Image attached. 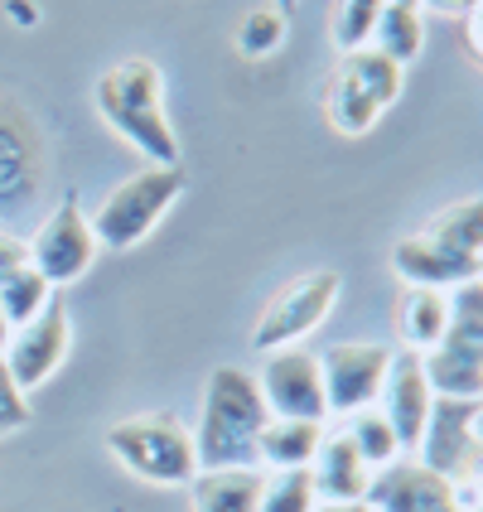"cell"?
<instances>
[{
	"label": "cell",
	"instance_id": "obj_1",
	"mask_svg": "<svg viewBox=\"0 0 483 512\" xmlns=\"http://www.w3.org/2000/svg\"><path fill=\"white\" fill-rule=\"evenodd\" d=\"M271 421L256 372L223 363L203 382L199 426H194V459L199 469H256V445Z\"/></svg>",
	"mask_w": 483,
	"mask_h": 512
},
{
	"label": "cell",
	"instance_id": "obj_2",
	"mask_svg": "<svg viewBox=\"0 0 483 512\" xmlns=\"http://www.w3.org/2000/svg\"><path fill=\"white\" fill-rule=\"evenodd\" d=\"M97 116L150 165H179V136L165 116V73L150 58H121L92 87Z\"/></svg>",
	"mask_w": 483,
	"mask_h": 512
},
{
	"label": "cell",
	"instance_id": "obj_3",
	"mask_svg": "<svg viewBox=\"0 0 483 512\" xmlns=\"http://www.w3.org/2000/svg\"><path fill=\"white\" fill-rule=\"evenodd\" d=\"M107 450L126 474H136L141 484L155 488H189L199 474L194 430L170 411H145V416L116 421L107 430Z\"/></svg>",
	"mask_w": 483,
	"mask_h": 512
},
{
	"label": "cell",
	"instance_id": "obj_4",
	"mask_svg": "<svg viewBox=\"0 0 483 512\" xmlns=\"http://www.w3.org/2000/svg\"><path fill=\"white\" fill-rule=\"evenodd\" d=\"M179 194H184V170L179 165H145L131 179H121L87 213L97 247H112V252L141 247L145 237L165 223V213L179 203Z\"/></svg>",
	"mask_w": 483,
	"mask_h": 512
},
{
	"label": "cell",
	"instance_id": "obj_5",
	"mask_svg": "<svg viewBox=\"0 0 483 512\" xmlns=\"http://www.w3.org/2000/svg\"><path fill=\"white\" fill-rule=\"evenodd\" d=\"M435 397L483 401V276L450 290L445 339L421 353Z\"/></svg>",
	"mask_w": 483,
	"mask_h": 512
},
{
	"label": "cell",
	"instance_id": "obj_6",
	"mask_svg": "<svg viewBox=\"0 0 483 512\" xmlns=\"http://www.w3.org/2000/svg\"><path fill=\"white\" fill-rule=\"evenodd\" d=\"M401 87H406V68H397L377 49H353L329 73L324 116H329V126L339 136H368L372 126L382 121V112L401 97Z\"/></svg>",
	"mask_w": 483,
	"mask_h": 512
},
{
	"label": "cell",
	"instance_id": "obj_7",
	"mask_svg": "<svg viewBox=\"0 0 483 512\" xmlns=\"http://www.w3.org/2000/svg\"><path fill=\"white\" fill-rule=\"evenodd\" d=\"M339 271H329V266H319V271H305V276H295V281H285L271 300H266V310L256 314L252 324V348L261 353H276V348H295L300 339H310L314 329L329 319V310L339 305Z\"/></svg>",
	"mask_w": 483,
	"mask_h": 512
},
{
	"label": "cell",
	"instance_id": "obj_8",
	"mask_svg": "<svg viewBox=\"0 0 483 512\" xmlns=\"http://www.w3.org/2000/svg\"><path fill=\"white\" fill-rule=\"evenodd\" d=\"M39 184H44V136L15 97H0V218L29 213L39 199Z\"/></svg>",
	"mask_w": 483,
	"mask_h": 512
},
{
	"label": "cell",
	"instance_id": "obj_9",
	"mask_svg": "<svg viewBox=\"0 0 483 512\" xmlns=\"http://www.w3.org/2000/svg\"><path fill=\"white\" fill-rule=\"evenodd\" d=\"M261 401L276 421H319L329 426V401H324V372L319 353L310 348H276L256 372Z\"/></svg>",
	"mask_w": 483,
	"mask_h": 512
},
{
	"label": "cell",
	"instance_id": "obj_10",
	"mask_svg": "<svg viewBox=\"0 0 483 512\" xmlns=\"http://www.w3.org/2000/svg\"><path fill=\"white\" fill-rule=\"evenodd\" d=\"M29 261H34V271L54 285V290L58 285L83 281L87 271H92L97 237H92V223H87V213L78 208V199H58L54 208L44 213L39 232L29 237Z\"/></svg>",
	"mask_w": 483,
	"mask_h": 512
},
{
	"label": "cell",
	"instance_id": "obj_11",
	"mask_svg": "<svg viewBox=\"0 0 483 512\" xmlns=\"http://www.w3.org/2000/svg\"><path fill=\"white\" fill-rule=\"evenodd\" d=\"M387 368H392V348H382V343H334L329 353H319L329 416L348 421V416L377 406Z\"/></svg>",
	"mask_w": 483,
	"mask_h": 512
},
{
	"label": "cell",
	"instance_id": "obj_12",
	"mask_svg": "<svg viewBox=\"0 0 483 512\" xmlns=\"http://www.w3.org/2000/svg\"><path fill=\"white\" fill-rule=\"evenodd\" d=\"M68 348H73V319H68V305L54 295L29 324L10 329V343H5L0 363L20 382V392H34L68 363Z\"/></svg>",
	"mask_w": 483,
	"mask_h": 512
},
{
	"label": "cell",
	"instance_id": "obj_13",
	"mask_svg": "<svg viewBox=\"0 0 483 512\" xmlns=\"http://www.w3.org/2000/svg\"><path fill=\"white\" fill-rule=\"evenodd\" d=\"M474 406L479 401H455V397H435L430 406L426 435L416 445V459L445 474L450 484L459 479H483V450L474 440Z\"/></svg>",
	"mask_w": 483,
	"mask_h": 512
},
{
	"label": "cell",
	"instance_id": "obj_14",
	"mask_svg": "<svg viewBox=\"0 0 483 512\" xmlns=\"http://www.w3.org/2000/svg\"><path fill=\"white\" fill-rule=\"evenodd\" d=\"M430 406H435V387H430L421 353L392 348V368H387V382H382L377 411L387 416V426L397 430L401 455H416V445H421V435H426Z\"/></svg>",
	"mask_w": 483,
	"mask_h": 512
},
{
	"label": "cell",
	"instance_id": "obj_15",
	"mask_svg": "<svg viewBox=\"0 0 483 512\" xmlns=\"http://www.w3.org/2000/svg\"><path fill=\"white\" fill-rule=\"evenodd\" d=\"M372 512H459L455 484L445 474L426 469L416 455H401L382 469H372L368 498Z\"/></svg>",
	"mask_w": 483,
	"mask_h": 512
},
{
	"label": "cell",
	"instance_id": "obj_16",
	"mask_svg": "<svg viewBox=\"0 0 483 512\" xmlns=\"http://www.w3.org/2000/svg\"><path fill=\"white\" fill-rule=\"evenodd\" d=\"M310 484L319 503H363L372 484L368 459L353 450L343 426H324V440L310 459Z\"/></svg>",
	"mask_w": 483,
	"mask_h": 512
},
{
	"label": "cell",
	"instance_id": "obj_17",
	"mask_svg": "<svg viewBox=\"0 0 483 512\" xmlns=\"http://www.w3.org/2000/svg\"><path fill=\"white\" fill-rule=\"evenodd\" d=\"M392 266H397V276L406 285H430V290H455V285L483 276L479 261H464V256L445 252V247L426 242L421 232L401 237L397 247H392Z\"/></svg>",
	"mask_w": 483,
	"mask_h": 512
},
{
	"label": "cell",
	"instance_id": "obj_18",
	"mask_svg": "<svg viewBox=\"0 0 483 512\" xmlns=\"http://www.w3.org/2000/svg\"><path fill=\"white\" fill-rule=\"evenodd\" d=\"M266 469H199L189 484V512H256Z\"/></svg>",
	"mask_w": 483,
	"mask_h": 512
},
{
	"label": "cell",
	"instance_id": "obj_19",
	"mask_svg": "<svg viewBox=\"0 0 483 512\" xmlns=\"http://www.w3.org/2000/svg\"><path fill=\"white\" fill-rule=\"evenodd\" d=\"M450 324V290H430V285H406L397 300V334L401 348L411 353H430L445 339Z\"/></svg>",
	"mask_w": 483,
	"mask_h": 512
},
{
	"label": "cell",
	"instance_id": "obj_20",
	"mask_svg": "<svg viewBox=\"0 0 483 512\" xmlns=\"http://www.w3.org/2000/svg\"><path fill=\"white\" fill-rule=\"evenodd\" d=\"M421 237L435 242V247H445V252L464 256V261H479L483 266V194L459 199V203H450V208H440V213H430Z\"/></svg>",
	"mask_w": 483,
	"mask_h": 512
},
{
	"label": "cell",
	"instance_id": "obj_21",
	"mask_svg": "<svg viewBox=\"0 0 483 512\" xmlns=\"http://www.w3.org/2000/svg\"><path fill=\"white\" fill-rule=\"evenodd\" d=\"M324 440L319 421H266L261 430V445H256V464H271V469H310L314 450Z\"/></svg>",
	"mask_w": 483,
	"mask_h": 512
},
{
	"label": "cell",
	"instance_id": "obj_22",
	"mask_svg": "<svg viewBox=\"0 0 483 512\" xmlns=\"http://www.w3.org/2000/svg\"><path fill=\"white\" fill-rule=\"evenodd\" d=\"M382 58H392L397 68L406 63H416L421 49H426V15L416 10V5H397V0H387L382 5V15H377V29H372V44Z\"/></svg>",
	"mask_w": 483,
	"mask_h": 512
},
{
	"label": "cell",
	"instance_id": "obj_23",
	"mask_svg": "<svg viewBox=\"0 0 483 512\" xmlns=\"http://www.w3.org/2000/svg\"><path fill=\"white\" fill-rule=\"evenodd\" d=\"M49 300H54V285L34 271V261H25V266H15V271L0 276V314L10 319V329L29 324Z\"/></svg>",
	"mask_w": 483,
	"mask_h": 512
},
{
	"label": "cell",
	"instance_id": "obj_24",
	"mask_svg": "<svg viewBox=\"0 0 483 512\" xmlns=\"http://www.w3.org/2000/svg\"><path fill=\"white\" fill-rule=\"evenodd\" d=\"M343 435L353 440V450L368 459V469H382V464H392V459H401V440L397 430L387 426V416L377 411V406H368V411H358V416H348V421H339Z\"/></svg>",
	"mask_w": 483,
	"mask_h": 512
},
{
	"label": "cell",
	"instance_id": "obj_25",
	"mask_svg": "<svg viewBox=\"0 0 483 512\" xmlns=\"http://www.w3.org/2000/svg\"><path fill=\"white\" fill-rule=\"evenodd\" d=\"M310 469H266V484H261V508L256 512H314Z\"/></svg>",
	"mask_w": 483,
	"mask_h": 512
},
{
	"label": "cell",
	"instance_id": "obj_26",
	"mask_svg": "<svg viewBox=\"0 0 483 512\" xmlns=\"http://www.w3.org/2000/svg\"><path fill=\"white\" fill-rule=\"evenodd\" d=\"M285 29H290V15H281L276 5H256L237 25V49L247 58H271L285 44Z\"/></svg>",
	"mask_w": 483,
	"mask_h": 512
},
{
	"label": "cell",
	"instance_id": "obj_27",
	"mask_svg": "<svg viewBox=\"0 0 483 512\" xmlns=\"http://www.w3.org/2000/svg\"><path fill=\"white\" fill-rule=\"evenodd\" d=\"M382 5L387 0H334V44H339V54L368 49Z\"/></svg>",
	"mask_w": 483,
	"mask_h": 512
},
{
	"label": "cell",
	"instance_id": "obj_28",
	"mask_svg": "<svg viewBox=\"0 0 483 512\" xmlns=\"http://www.w3.org/2000/svg\"><path fill=\"white\" fill-rule=\"evenodd\" d=\"M20 426H29V392H20V382L0 363V435H10Z\"/></svg>",
	"mask_w": 483,
	"mask_h": 512
},
{
	"label": "cell",
	"instance_id": "obj_29",
	"mask_svg": "<svg viewBox=\"0 0 483 512\" xmlns=\"http://www.w3.org/2000/svg\"><path fill=\"white\" fill-rule=\"evenodd\" d=\"M459 20H464V49H469V54L483 63V0H474V5L459 15Z\"/></svg>",
	"mask_w": 483,
	"mask_h": 512
},
{
	"label": "cell",
	"instance_id": "obj_30",
	"mask_svg": "<svg viewBox=\"0 0 483 512\" xmlns=\"http://www.w3.org/2000/svg\"><path fill=\"white\" fill-rule=\"evenodd\" d=\"M25 261H29V242H25V237L0 232V276H5V271H15V266H25Z\"/></svg>",
	"mask_w": 483,
	"mask_h": 512
},
{
	"label": "cell",
	"instance_id": "obj_31",
	"mask_svg": "<svg viewBox=\"0 0 483 512\" xmlns=\"http://www.w3.org/2000/svg\"><path fill=\"white\" fill-rule=\"evenodd\" d=\"M421 5H426V10H435V15H455V20H459L474 0H421Z\"/></svg>",
	"mask_w": 483,
	"mask_h": 512
},
{
	"label": "cell",
	"instance_id": "obj_32",
	"mask_svg": "<svg viewBox=\"0 0 483 512\" xmlns=\"http://www.w3.org/2000/svg\"><path fill=\"white\" fill-rule=\"evenodd\" d=\"M314 512H372L368 503H319Z\"/></svg>",
	"mask_w": 483,
	"mask_h": 512
},
{
	"label": "cell",
	"instance_id": "obj_33",
	"mask_svg": "<svg viewBox=\"0 0 483 512\" xmlns=\"http://www.w3.org/2000/svg\"><path fill=\"white\" fill-rule=\"evenodd\" d=\"M474 440H479V450H483V401L474 406Z\"/></svg>",
	"mask_w": 483,
	"mask_h": 512
},
{
	"label": "cell",
	"instance_id": "obj_34",
	"mask_svg": "<svg viewBox=\"0 0 483 512\" xmlns=\"http://www.w3.org/2000/svg\"><path fill=\"white\" fill-rule=\"evenodd\" d=\"M5 343H10V319L0 314V353H5Z\"/></svg>",
	"mask_w": 483,
	"mask_h": 512
},
{
	"label": "cell",
	"instance_id": "obj_35",
	"mask_svg": "<svg viewBox=\"0 0 483 512\" xmlns=\"http://www.w3.org/2000/svg\"><path fill=\"white\" fill-rule=\"evenodd\" d=\"M271 5H276V10H281V15H290V10H295V5H300V0H271Z\"/></svg>",
	"mask_w": 483,
	"mask_h": 512
},
{
	"label": "cell",
	"instance_id": "obj_36",
	"mask_svg": "<svg viewBox=\"0 0 483 512\" xmlns=\"http://www.w3.org/2000/svg\"><path fill=\"white\" fill-rule=\"evenodd\" d=\"M397 5H416V10H421V0H397Z\"/></svg>",
	"mask_w": 483,
	"mask_h": 512
}]
</instances>
